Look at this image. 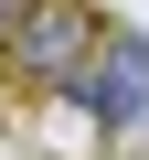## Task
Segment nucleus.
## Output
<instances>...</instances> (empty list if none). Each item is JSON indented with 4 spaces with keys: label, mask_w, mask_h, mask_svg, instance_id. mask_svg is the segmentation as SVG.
Masks as SVG:
<instances>
[{
    "label": "nucleus",
    "mask_w": 149,
    "mask_h": 160,
    "mask_svg": "<svg viewBox=\"0 0 149 160\" xmlns=\"http://www.w3.org/2000/svg\"><path fill=\"white\" fill-rule=\"evenodd\" d=\"M11 32H22V0H0V53H11Z\"/></svg>",
    "instance_id": "nucleus-3"
},
{
    "label": "nucleus",
    "mask_w": 149,
    "mask_h": 160,
    "mask_svg": "<svg viewBox=\"0 0 149 160\" xmlns=\"http://www.w3.org/2000/svg\"><path fill=\"white\" fill-rule=\"evenodd\" d=\"M74 107H85L96 128L149 139V32H96L85 75H74Z\"/></svg>",
    "instance_id": "nucleus-1"
},
{
    "label": "nucleus",
    "mask_w": 149,
    "mask_h": 160,
    "mask_svg": "<svg viewBox=\"0 0 149 160\" xmlns=\"http://www.w3.org/2000/svg\"><path fill=\"white\" fill-rule=\"evenodd\" d=\"M96 11L85 0H22V32H11V53H22V75L32 86H74L85 75V53H96Z\"/></svg>",
    "instance_id": "nucleus-2"
}]
</instances>
